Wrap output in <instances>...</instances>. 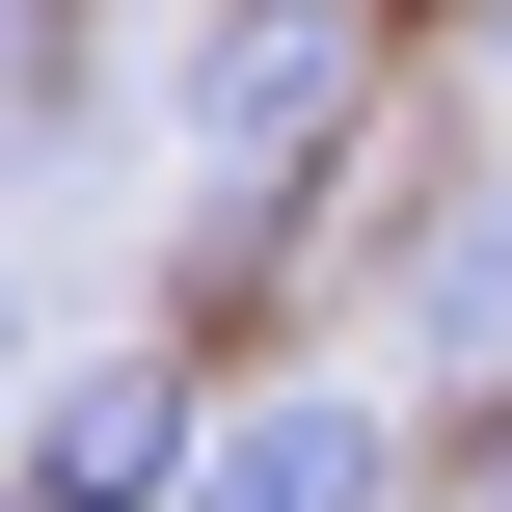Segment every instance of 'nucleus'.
Masks as SVG:
<instances>
[{"label": "nucleus", "mask_w": 512, "mask_h": 512, "mask_svg": "<svg viewBox=\"0 0 512 512\" xmlns=\"http://www.w3.org/2000/svg\"><path fill=\"white\" fill-rule=\"evenodd\" d=\"M351 81H378V0H216V54H189V162H216V189H297Z\"/></svg>", "instance_id": "nucleus-1"}, {"label": "nucleus", "mask_w": 512, "mask_h": 512, "mask_svg": "<svg viewBox=\"0 0 512 512\" xmlns=\"http://www.w3.org/2000/svg\"><path fill=\"white\" fill-rule=\"evenodd\" d=\"M189 459H216V405H189L162 351H108V378H27L0 512H189Z\"/></svg>", "instance_id": "nucleus-2"}, {"label": "nucleus", "mask_w": 512, "mask_h": 512, "mask_svg": "<svg viewBox=\"0 0 512 512\" xmlns=\"http://www.w3.org/2000/svg\"><path fill=\"white\" fill-rule=\"evenodd\" d=\"M189 512H378V378H297V405H216Z\"/></svg>", "instance_id": "nucleus-3"}, {"label": "nucleus", "mask_w": 512, "mask_h": 512, "mask_svg": "<svg viewBox=\"0 0 512 512\" xmlns=\"http://www.w3.org/2000/svg\"><path fill=\"white\" fill-rule=\"evenodd\" d=\"M405 351H432V378H512V189L432 243V270H405Z\"/></svg>", "instance_id": "nucleus-4"}, {"label": "nucleus", "mask_w": 512, "mask_h": 512, "mask_svg": "<svg viewBox=\"0 0 512 512\" xmlns=\"http://www.w3.org/2000/svg\"><path fill=\"white\" fill-rule=\"evenodd\" d=\"M0 405H27V297H0Z\"/></svg>", "instance_id": "nucleus-5"}]
</instances>
